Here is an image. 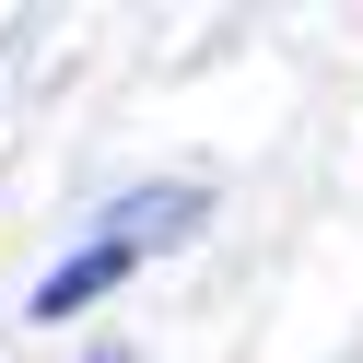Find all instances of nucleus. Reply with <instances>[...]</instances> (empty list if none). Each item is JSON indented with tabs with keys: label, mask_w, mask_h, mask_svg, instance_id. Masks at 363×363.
<instances>
[{
	"label": "nucleus",
	"mask_w": 363,
	"mask_h": 363,
	"mask_svg": "<svg viewBox=\"0 0 363 363\" xmlns=\"http://www.w3.org/2000/svg\"><path fill=\"white\" fill-rule=\"evenodd\" d=\"M176 211H188V199H176V188H152V199H129V211L106 223L94 246H82V258H59L48 281H35V316H82V305H94V293H118L129 269H141V246H152V235H176Z\"/></svg>",
	"instance_id": "f257e3e1"
},
{
	"label": "nucleus",
	"mask_w": 363,
	"mask_h": 363,
	"mask_svg": "<svg viewBox=\"0 0 363 363\" xmlns=\"http://www.w3.org/2000/svg\"><path fill=\"white\" fill-rule=\"evenodd\" d=\"M94 363H129V352H94Z\"/></svg>",
	"instance_id": "f03ea898"
}]
</instances>
